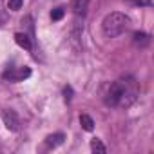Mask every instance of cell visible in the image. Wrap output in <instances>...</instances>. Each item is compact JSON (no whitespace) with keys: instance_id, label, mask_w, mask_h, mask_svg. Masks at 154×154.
<instances>
[{"instance_id":"1","label":"cell","mask_w":154,"mask_h":154,"mask_svg":"<svg viewBox=\"0 0 154 154\" xmlns=\"http://www.w3.org/2000/svg\"><path fill=\"white\" fill-rule=\"evenodd\" d=\"M131 27V18L123 13H109L102 22V31L107 38H116Z\"/></svg>"},{"instance_id":"2","label":"cell","mask_w":154,"mask_h":154,"mask_svg":"<svg viewBox=\"0 0 154 154\" xmlns=\"http://www.w3.org/2000/svg\"><path fill=\"white\" fill-rule=\"evenodd\" d=\"M2 120H4V125L9 131H18L20 129V120H18V116H17L15 111H11V109L2 111Z\"/></svg>"},{"instance_id":"3","label":"cell","mask_w":154,"mask_h":154,"mask_svg":"<svg viewBox=\"0 0 154 154\" xmlns=\"http://www.w3.org/2000/svg\"><path fill=\"white\" fill-rule=\"evenodd\" d=\"M27 76H31V69L29 67H22V69H18V71H6L4 72V78H8V80H11V82H18V80H24V78H27Z\"/></svg>"},{"instance_id":"4","label":"cell","mask_w":154,"mask_h":154,"mask_svg":"<svg viewBox=\"0 0 154 154\" xmlns=\"http://www.w3.org/2000/svg\"><path fill=\"white\" fill-rule=\"evenodd\" d=\"M89 0H72V11L76 17H85Z\"/></svg>"},{"instance_id":"5","label":"cell","mask_w":154,"mask_h":154,"mask_svg":"<svg viewBox=\"0 0 154 154\" xmlns=\"http://www.w3.org/2000/svg\"><path fill=\"white\" fill-rule=\"evenodd\" d=\"M63 140H65L63 132H54V134H51V136L45 138V145L47 147H58V145L63 143Z\"/></svg>"},{"instance_id":"6","label":"cell","mask_w":154,"mask_h":154,"mask_svg":"<svg viewBox=\"0 0 154 154\" xmlns=\"http://www.w3.org/2000/svg\"><path fill=\"white\" fill-rule=\"evenodd\" d=\"M15 42H17L20 47L27 49V51L31 49V40L27 38V35H26V33H17V35H15Z\"/></svg>"},{"instance_id":"7","label":"cell","mask_w":154,"mask_h":154,"mask_svg":"<svg viewBox=\"0 0 154 154\" xmlns=\"http://www.w3.org/2000/svg\"><path fill=\"white\" fill-rule=\"evenodd\" d=\"M80 123H82V127H84L85 131H89V132L94 129V122H93V118H91L89 114H82V116H80Z\"/></svg>"},{"instance_id":"8","label":"cell","mask_w":154,"mask_h":154,"mask_svg":"<svg viewBox=\"0 0 154 154\" xmlns=\"http://www.w3.org/2000/svg\"><path fill=\"white\" fill-rule=\"evenodd\" d=\"M149 42H150V40H149V35H147V33H140V31L134 33V44H136V45H141V47H143V45H147Z\"/></svg>"},{"instance_id":"9","label":"cell","mask_w":154,"mask_h":154,"mask_svg":"<svg viewBox=\"0 0 154 154\" xmlns=\"http://www.w3.org/2000/svg\"><path fill=\"white\" fill-rule=\"evenodd\" d=\"M91 150H93V152H96V154H105V152H107L105 145H103L100 140H96V138L91 141Z\"/></svg>"},{"instance_id":"10","label":"cell","mask_w":154,"mask_h":154,"mask_svg":"<svg viewBox=\"0 0 154 154\" xmlns=\"http://www.w3.org/2000/svg\"><path fill=\"white\" fill-rule=\"evenodd\" d=\"M22 4H24V0H9V2H8V8H9L11 11H18V9L22 8Z\"/></svg>"},{"instance_id":"11","label":"cell","mask_w":154,"mask_h":154,"mask_svg":"<svg viewBox=\"0 0 154 154\" xmlns=\"http://www.w3.org/2000/svg\"><path fill=\"white\" fill-rule=\"evenodd\" d=\"M62 17H63V9H62V8L53 9V13H51V18H53V20H60Z\"/></svg>"},{"instance_id":"12","label":"cell","mask_w":154,"mask_h":154,"mask_svg":"<svg viewBox=\"0 0 154 154\" xmlns=\"http://www.w3.org/2000/svg\"><path fill=\"white\" fill-rule=\"evenodd\" d=\"M134 4H140V6H150V0H131Z\"/></svg>"},{"instance_id":"13","label":"cell","mask_w":154,"mask_h":154,"mask_svg":"<svg viewBox=\"0 0 154 154\" xmlns=\"http://www.w3.org/2000/svg\"><path fill=\"white\" fill-rule=\"evenodd\" d=\"M65 98L71 100V87H65Z\"/></svg>"}]
</instances>
